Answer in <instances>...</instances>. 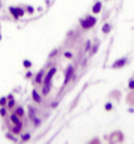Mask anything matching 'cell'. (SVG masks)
Instances as JSON below:
<instances>
[{
  "mask_svg": "<svg viewBox=\"0 0 134 144\" xmlns=\"http://www.w3.org/2000/svg\"><path fill=\"white\" fill-rule=\"evenodd\" d=\"M95 24H96V18L95 17H87L85 20L80 21V25H82L84 29H89V28H92Z\"/></svg>",
  "mask_w": 134,
  "mask_h": 144,
  "instance_id": "6da1fadb",
  "label": "cell"
},
{
  "mask_svg": "<svg viewBox=\"0 0 134 144\" xmlns=\"http://www.w3.org/2000/svg\"><path fill=\"white\" fill-rule=\"evenodd\" d=\"M72 75H74V67L72 66H70L68 68H67V72H66V77H65V84H67V83L71 80Z\"/></svg>",
  "mask_w": 134,
  "mask_h": 144,
  "instance_id": "7a4b0ae2",
  "label": "cell"
},
{
  "mask_svg": "<svg viewBox=\"0 0 134 144\" xmlns=\"http://www.w3.org/2000/svg\"><path fill=\"white\" fill-rule=\"evenodd\" d=\"M55 68H51V70L49 71V73H47V76L45 77V84H50V81H51V79H53V76H54V73H55Z\"/></svg>",
  "mask_w": 134,
  "mask_h": 144,
  "instance_id": "3957f363",
  "label": "cell"
},
{
  "mask_svg": "<svg viewBox=\"0 0 134 144\" xmlns=\"http://www.w3.org/2000/svg\"><path fill=\"white\" fill-rule=\"evenodd\" d=\"M125 63H126V59H125V58H122V59L117 60L116 63H113V68H120V67H122Z\"/></svg>",
  "mask_w": 134,
  "mask_h": 144,
  "instance_id": "277c9868",
  "label": "cell"
},
{
  "mask_svg": "<svg viewBox=\"0 0 134 144\" xmlns=\"http://www.w3.org/2000/svg\"><path fill=\"white\" fill-rule=\"evenodd\" d=\"M42 79H43V71H40L37 75V77H36V83L37 84H41L42 83Z\"/></svg>",
  "mask_w": 134,
  "mask_h": 144,
  "instance_id": "5b68a950",
  "label": "cell"
},
{
  "mask_svg": "<svg viewBox=\"0 0 134 144\" xmlns=\"http://www.w3.org/2000/svg\"><path fill=\"white\" fill-rule=\"evenodd\" d=\"M100 9H101V3H96V4L93 5V8H92V11H93V13H99Z\"/></svg>",
  "mask_w": 134,
  "mask_h": 144,
  "instance_id": "8992f818",
  "label": "cell"
},
{
  "mask_svg": "<svg viewBox=\"0 0 134 144\" xmlns=\"http://www.w3.org/2000/svg\"><path fill=\"white\" fill-rule=\"evenodd\" d=\"M32 94H33V98H34L36 102H41V97H40V94L37 93V90H33Z\"/></svg>",
  "mask_w": 134,
  "mask_h": 144,
  "instance_id": "52a82bcc",
  "label": "cell"
},
{
  "mask_svg": "<svg viewBox=\"0 0 134 144\" xmlns=\"http://www.w3.org/2000/svg\"><path fill=\"white\" fill-rule=\"evenodd\" d=\"M49 92H50V84H45L43 85V89H42V93L46 96V94H49Z\"/></svg>",
  "mask_w": 134,
  "mask_h": 144,
  "instance_id": "ba28073f",
  "label": "cell"
},
{
  "mask_svg": "<svg viewBox=\"0 0 134 144\" xmlns=\"http://www.w3.org/2000/svg\"><path fill=\"white\" fill-rule=\"evenodd\" d=\"M11 119H12L13 122H15L16 124H17V126H21V123H20V121L17 119V117H16V115H12V117H11Z\"/></svg>",
  "mask_w": 134,
  "mask_h": 144,
  "instance_id": "9c48e42d",
  "label": "cell"
},
{
  "mask_svg": "<svg viewBox=\"0 0 134 144\" xmlns=\"http://www.w3.org/2000/svg\"><path fill=\"white\" fill-rule=\"evenodd\" d=\"M109 30H110V26H109L108 24L103 26V32H104V33H109Z\"/></svg>",
  "mask_w": 134,
  "mask_h": 144,
  "instance_id": "30bf717a",
  "label": "cell"
},
{
  "mask_svg": "<svg viewBox=\"0 0 134 144\" xmlns=\"http://www.w3.org/2000/svg\"><path fill=\"white\" fill-rule=\"evenodd\" d=\"M16 114H17V115H22V114H24V110H22L21 107H18V109L16 110Z\"/></svg>",
  "mask_w": 134,
  "mask_h": 144,
  "instance_id": "8fae6325",
  "label": "cell"
},
{
  "mask_svg": "<svg viewBox=\"0 0 134 144\" xmlns=\"http://www.w3.org/2000/svg\"><path fill=\"white\" fill-rule=\"evenodd\" d=\"M8 105H9V107H12L13 105H15V101H13V98L9 96V102H8Z\"/></svg>",
  "mask_w": 134,
  "mask_h": 144,
  "instance_id": "7c38bea8",
  "label": "cell"
},
{
  "mask_svg": "<svg viewBox=\"0 0 134 144\" xmlns=\"http://www.w3.org/2000/svg\"><path fill=\"white\" fill-rule=\"evenodd\" d=\"M11 12H12V13H13V16H15V17H16V18H17V17H18V16H17V11H16V8H11Z\"/></svg>",
  "mask_w": 134,
  "mask_h": 144,
  "instance_id": "4fadbf2b",
  "label": "cell"
},
{
  "mask_svg": "<svg viewBox=\"0 0 134 144\" xmlns=\"http://www.w3.org/2000/svg\"><path fill=\"white\" fill-rule=\"evenodd\" d=\"M129 88H130V89H134V80H130V83H129Z\"/></svg>",
  "mask_w": 134,
  "mask_h": 144,
  "instance_id": "5bb4252c",
  "label": "cell"
},
{
  "mask_svg": "<svg viewBox=\"0 0 134 144\" xmlns=\"http://www.w3.org/2000/svg\"><path fill=\"white\" fill-rule=\"evenodd\" d=\"M30 64H32V63H30L29 60H25V62H24V66H25V67H30Z\"/></svg>",
  "mask_w": 134,
  "mask_h": 144,
  "instance_id": "9a60e30c",
  "label": "cell"
},
{
  "mask_svg": "<svg viewBox=\"0 0 134 144\" xmlns=\"http://www.w3.org/2000/svg\"><path fill=\"white\" fill-rule=\"evenodd\" d=\"M16 11H17V16H22V15H24V11H22V9H16Z\"/></svg>",
  "mask_w": 134,
  "mask_h": 144,
  "instance_id": "2e32d148",
  "label": "cell"
},
{
  "mask_svg": "<svg viewBox=\"0 0 134 144\" xmlns=\"http://www.w3.org/2000/svg\"><path fill=\"white\" fill-rule=\"evenodd\" d=\"M29 111H30V118H34V110H33L32 107H30V110H29Z\"/></svg>",
  "mask_w": 134,
  "mask_h": 144,
  "instance_id": "e0dca14e",
  "label": "cell"
},
{
  "mask_svg": "<svg viewBox=\"0 0 134 144\" xmlns=\"http://www.w3.org/2000/svg\"><path fill=\"white\" fill-rule=\"evenodd\" d=\"M29 138H30V135H29V134H28V135H24V136H22V140L25 142V140H28Z\"/></svg>",
  "mask_w": 134,
  "mask_h": 144,
  "instance_id": "ac0fdd59",
  "label": "cell"
},
{
  "mask_svg": "<svg viewBox=\"0 0 134 144\" xmlns=\"http://www.w3.org/2000/svg\"><path fill=\"white\" fill-rule=\"evenodd\" d=\"M105 109H107V110H110V109H112V105H110V104H107V106H105Z\"/></svg>",
  "mask_w": 134,
  "mask_h": 144,
  "instance_id": "d6986e66",
  "label": "cell"
},
{
  "mask_svg": "<svg viewBox=\"0 0 134 144\" xmlns=\"http://www.w3.org/2000/svg\"><path fill=\"white\" fill-rule=\"evenodd\" d=\"M5 101H7L5 98H1V100H0V105H4V104H5Z\"/></svg>",
  "mask_w": 134,
  "mask_h": 144,
  "instance_id": "ffe728a7",
  "label": "cell"
},
{
  "mask_svg": "<svg viewBox=\"0 0 134 144\" xmlns=\"http://www.w3.org/2000/svg\"><path fill=\"white\" fill-rule=\"evenodd\" d=\"M65 55H66V56H67V58H71V56H72V54H71V52H66V54H65Z\"/></svg>",
  "mask_w": 134,
  "mask_h": 144,
  "instance_id": "44dd1931",
  "label": "cell"
},
{
  "mask_svg": "<svg viewBox=\"0 0 134 144\" xmlns=\"http://www.w3.org/2000/svg\"><path fill=\"white\" fill-rule=\"evenodd\" d=\"M0 115H5V110H4V109L0 110Z\"/></svg>",
  "mask_w": 134,
  "mask_h": 144,
  "instance_id": "7402d4cb",
  "label": "cell"
},
{
  "mask_svg": "<svg viewBox=\"0 0 134 144\" xmlns=\"http://www.w3.org/2000/svg\"><path fill=\"white\" fill-rule=\"evenodd\" d=\"M89 46H91V43L87 42V45H85V50H88V49H89Z\"/></svg>",
  "mask_w": 134,
  "mask_h": 144,
  "instance_id": "603a6c76",
  "label": "cell"
},
{
  "mask_svg": "<svg viewBox=\"0 0 134 144\" xmlns=\"http://www.w3.org/2000/svg\"><path fill=\"white\" fill-rule=\"evenodd\" d=\"M28 12L32 13V12H33V8H32V7H29V8H28Z\"/></svg>",
  "mask_w": 134,
  "mask_h": 144,
  "instance_id": "cb8c5ba5",
  "label": "cell"
},
{
  "mask_svg": "<svg viewBox=\"0 0 134 144\" xmlns=\"http://www.w3.org/2000/svg\"><path fill=\"white\" fill-rule=\"evenodd\" d=\"M0 39H1V37H0Z\"/></svg>",
  "mask_w": 134,
  "mask_h": 144,
  "instance_id": "d4e9b609",
  "label": "cell"
}]
</instances>
